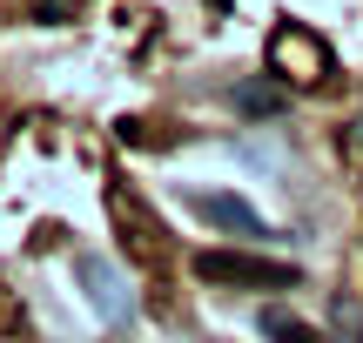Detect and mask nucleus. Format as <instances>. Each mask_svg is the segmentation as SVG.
<instances>
[{
  "mask_svg": "<svg viewBox=\"0 0 363 343\" xmlns=\"http://www.w3.org/2000/svg\"><path fill=\"white\" fill-rule=\"evenodd\" d=\"M357 128H363V121H357Z\"/></svg>",
  "mask_w": 363,
  "mask_h": 343,
  "instance_id": "obj_7",
  "label": "nucleus"
},
{
  "mask_svg": "<svg viewBox=\"0 0 363 343\" xmlns=\"http://www.w3.org/2000/svg\"><path fill=\"white\" fill-rule=\"evenodd\" d=\"M81 283L94 290V303H101V317H128V296H121V276L108 263H94V256H81Z\"/></svg>",
  "mask_w": 363,
  "mask_h": 343,
  "instance_id": "obj_5",
  "label": "nucleus"
},
{
  "mask_svg": "<svg viewBox=\"0 0 363 343\" xmlns=\"http://www.w3.org/2000/svg\"><path fill=\"white\" fill-rule=\"evenodd\" d=\"M256 330L269 337V343H330L316 323H303L296 310H283V303H262V310H256Z\"/></svg>",
  "mask_w": 363,
  "mask_h": 343,
  "instance_id": "obj_4",
  "label": "nucleus"
},
{
  "mask_svg": "<svg viewBox=\"0 0 363 343\" xmlns=\"http://www.w3.org/2000/svg\"><path fill=\"white\" fill-rule=\"evenodd\" d=\"M189 269L208 283V290H296V283H303L296 263H276V256H242V249H202Z\"/></svg>",
  "mask_w": 363,
  "mask_h": 343,
  "instance_id": "obj_1",
  "label": "nucleus"
},
{
  "mask_svg": "<svg viewBox=\"0 0 363 343\" xmlns=\"http://www.w3.org/2000/svg\"><path fill=\"white\" fill-rule=\"evenodd\" d=\"M189 202H195V215H202V223L229 229V236H269V223H262L242 196H189Z\"/></svg>",
  "mask_w": 363,
  "mask_h": 343,
  "instance_id": "obj_3",
  "label": "nucleus"
},
{
  "mask_svg": "<svg viewBox=\"0 0 363 343\" xmlns=\"http://www.w3.org/2000/svg\"><path fill=\"white\" fill-rule=\"evenodd\" d=\"M235 108H242V115H276V108H283V94L249 81V88H235Z\"/></svg>",
  "mask_w": 363,
  "mask_h": 343,
  "instance_id": "obj_6",
  "label": "nucleus"
},
{
  "mask_svg": "<svg viewBox=\"0 0 363 343\" xmlns=\"http://www.w3.org/2000/svg\"><path fill=\"white\" fill-rule=\"evenodd\" d=\"M269 67L276 74H289V81H323L330 74V47L310 34V27H276V40H269Z\"/></svg>",
  "mask_w": 363,
  "mask_h": 343,
  "instance_id": "obj_2",
  "label": "nucleus"
}]
</instances>
